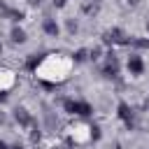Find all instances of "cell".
Masks as SVG:
<instances>
[{"label": "cell", "instance_id": "1", "mask_svg": "<svg viewBox=\"0 0 149 149\" xmlns=\"http://www.w3.org/2000/svg\"><path fill=\"white\" fill-rule=\"evenodd\" d=\"M70 68H72V58H68L63 54H49L42 61H37L35 74L47 81H63V79H68Z\"/></svg>", "mask_w": 149, "mask_h": 149}, {"label": "cell", "instance_id": "2", "mask_svg": "<svg viewBox=\"0 0 149 149\" xmlns=\"http://www.w3.org/2000/svg\"><path fill=\"white\" fill-rule=\"evenodd\" d=\"M14 81H16V77L12 70H0V91H7Z\"/></svg>", "mask_w": 149, "mask_h": 149}, {"label": "cell", "instance_id": "3", "mask_svg": "<svg viewBox=\"0 0 149 149\" xmlns=\"http://www.w3.org/2000/svg\"><path fill=\"white\" fill-rule=\"evenodd\" d=\"M128 70H130L133 74H140V72H142V61H140L137 56H130V61H128Z\"/></svg>", "mask_w": 149, "mask_h": 149}, {"label": "cell", "instance_id": "4", "mask_svg": "<svg viewBox=\"0 0 149 149\" xmlns=\"http://www.w3.org/2000/svg\"><path fill=\"white\" fill-rule=\"evenodd\" d=\"M44 30H47V35H51V37L58 35V26H56L54 21H47V23H44Z\"/></svg>", "mask_w": 149, "mask_h": 149}, {"label": "cell", "instance_id": "5", "mask_svg": "<svg viewBox=\"0 0 149 149\" xmlns=\"http://www.w3.org/2000/svg\"><path fill=\"white\" fill-rule=\"evenodd\" d=\"M119 116H121V119H126V121L130 119V107H128L126 102H121V105H119Z\"/></svg>", "mask_w": 149, "mask_h": 149}, {"label": "cell", "instance_id": "6", "mask_svg": "<svg viewBox=\"0 0 149 149\" xmlns=\"http://www.w3.org/2000/svg\"><path fill=\"white\" fill-rule=\"evenodd\" d=\"M12 40H14V42H23V40H26V33H23L21 28H14V30H12Z\"/></svg>", "mask_w": 149, "mask_h": 149}, {"label": "cell", "instance_id": "7", "mask_svg": "<svg viewBox=\"0 0 149 149\" xmlns=\"http://www.w3.org/2000/svg\"><path fill=\"white\" fill-rule=\"evenodd\" d=\"M14 116H16V121H21L23 126H26V123L30 121V116L26 114V109H16V114H14Z\"/></svg>", "mask_w": 149, "mask_h": 149}, {"label": "cell", "instance_id": "8", "mask_svg": "<svg viewBox=\"0 0 149 149\" xmlns=\"http://www.w3.org/2000/svg\"><path fill=\"white\" fill-rule=\"evenodd\" d=\"M0 149H7V144H5V142H0Z\"/></svg>", "mask_w": 149, "mask_h": 149}, {"label": "cell", "instance_id": "9", "mask_svg": "<svg viewBox=\"0 0 149 149\" xmlns=\"http://www.w3.org/2000/svg\"><path fill=\"white\" fill-rule=\"evenodd\" d=\"M56 5H65V0H56Z\"/></svg>", "mask_w": 149, "mask_h": 149}]
</instances>
